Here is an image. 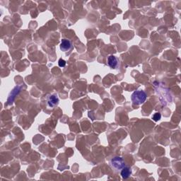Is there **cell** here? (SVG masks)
I'll list each match as a JSON object with an SVG mask.
<instances>
[{
  "label": "cell",
  "instance_id": "1",
  "mask_svg": "<svg viewBox=\"0 0 181 181\" xmlns=\"http://www.w3.org/2000/svg\"><path fill=\"white\" fill-rule=\"evenodd\" d=\"M147 97V93L144 91L139 90L134 91L132 94L131 100L134 105H141L145 102Z\"/></svg>",
  "mask_w": 181,
  "mask_h": 181
},
{
  "label": "cell",
  "instance_id": "2",
  "mask_svg": "<svg viewBox=\"0 0 181 181\" xmlns=\"http://www.w3.org/2000/svg\"><path fill=\"white\" fill-rule=\"evenodd\" d=\"M110 166H112L113 168L117 170V171H120L126 166V164L123 158L120 157V156H115L110 160Z\"/></svg>",
  "mask_w": 181,
  "mask_h": 181
},
{
  "label": "cell",
  "instance_id": "3",
  "mask_svg": "<svg viewBox=\"0 0 181 181\" xmlns=\"http://www.w3.org/2000/svg\"><path fill=\"white\" fill-rule=\"evenodd\" d=\"M73 49V45L72 44V42L67 39H63L62 40L61 44H60V50L63 51L64 53L68 52V51H71Z\"/></svg>",
  "mask_w": 181,
  "mask_h": 181
},
{
  "label": "cell",
  "instance_id": "4",
  "mask_svg": "<svg viewBox=\"0 0 181 181\" xmlns=\"http://www.w3.org/2000/svg\"><path fill=\"white\" fill-rule=\"evenodd\" d=\"M119 63H120V61L114 55H110L108 58V64L110 68L117 69L119 66Z\"/></svg>",
  "mask_w": 181,
  "mask_h": 181
},
{
  "label": "cell",
  "instance_id": "5",
  "mask_svg": "<svg viewBox=\"0 0 181 181\" xmlns=\"http://www.w3.org/2000/svg\"><path fill=\"white\" fill-rule=\"evenodd\" d=\"M59 100L58 96L56 95H51L48 98V105L50 108H54L56 105H58L59 103Z\"/></svg>",
  "mask_w": 181,
  "mask_h": 181
},
{
  "label": "cell",
  "instance_id": "6",
  "mask_svg": "<svg viewBox=\"0 0 181 181\" xmlns=\"http://www.w3.org/2000/svg\"><path fill=\"white\" fill-rule=\"evenodd\" d=\"M121 176L123 179H127L132 175V169L129 168V166H125L124 168L121 170Z\"/></svg>",
  "mask_w": 181,
  "mask_h": 181
},
{
  "label": "cell",
  "instance_id": "7",
  "mask_svg": "<svg viewBox=\"0 0 181 181\" xmlns=\"http://www.w3.org/2000/svg\"><path fill=\"white\" fill-rule=\"evenodd\" d=\"M161 115L159 113H156L155 114L153 115V117H152L153 120H154V121H156H156H158L159 120H161Z\"/></svg>",
  "mask_w": 181,
  "mask_h": 181
},
{
  "label": "cell",
  "instance_id": "8",
  "mask_svg": "<svg viewBox=\"0 0 181 181\" xmlns=\"http://www.w3.org/2000/svg\"><path fill=\"white\" fill-rule=\"evenodd\" d=\"M58 64H59V67H65L66 65V62L64 60V59H60L59 60L58 62Z\"/></svg>",
  "mask_w": 181,
  "mask_h": 181
}]
</instances>
